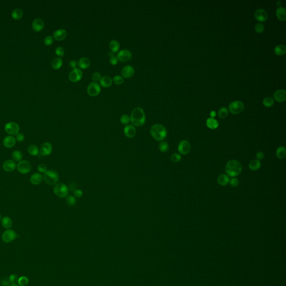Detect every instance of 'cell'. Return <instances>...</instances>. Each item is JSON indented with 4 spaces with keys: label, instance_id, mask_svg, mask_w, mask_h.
I'll use <instances>...</instances> for the list:
<instances>
[{
    "label": "cell",
    "instance_id": "cell-39",
    "mask_svg": "<svg viewBox=\"0 0 286 286\" xmlns=\"http://www.w3.org/2000/svg\"><path fill=\"white\" fill-rule=\"evenodd\" d=\"M159 149L160 152L163 153H165L169 149V144L165 141H162L159 144Z\"/></svg>",
    "mask_w": 286,
    "mask_h": 286
},
{
    "label": "cell",
    "instance_id": "cell-22",
    "mask_svg": "<svg viewBox=\"0 0 286 286\" xmlns=\"http://www.w3.org/2000/svg\"><path fill=\"white\" fill-rule=\"evenodd\" d=\"M44 26V21L41 19H36L34 20L32 24V28L34 30L39 32L43 29Z\"/></svg>",
    "mask_w": 286,
    "mask_h": 286
},
{
    "label": "cell",
    "instance_id": "cell-35",
    "mask_svg": "<svg viewBox=\"0 0 286 286\" xmlns=\"http://www.w3.org/2000/svg\"><path fill=\"white\" fill-rule=\"evenodd\" d=\"M28 152L31 156H36L39 153V149L35 145H30L28 147Z\"/></svg>",
    "mask_w": 286,
    "mask_h": 286
},
{
    "label": "cell",
    "instance_id": "cell-60",
    "mask_svg": "<svg viewBox=\"0 0 286 286\" xmlns=\"http://www.w3.org/2000/svg\"><path fill=\"white\" fill-rule=\"evenodd\" d=\"M108 55L110 56V58H111V57H112V56H115V55H114V53H112V51H111V52H109V53H108Z\"/></svg>",
    "mask_w": 286,
    "mask_h": 286
},
{
    "label": "cell",
    "instance_id": "cell-33",
    "mask_svg": "<svg viewBox=\"0 0 286 286\" xmlns=\"http://www.w3.org/2000/svg\"><path fill=\"white\" fill-rule=\"evenodd\" d=\"M63 65V61L61 58H55L51 61V66L54 69H60Z\"/></svg>",
    "mask_w": 286,
    "mask_h": 286
},
{
    "label": "cell",
    "instance_id": "cell-50",
    "mask_svg": "<svg viewBox=\"0 0 286 286\" xmlns=\"http://www.w3.org/2000/svg\"><path fill=\"white\" fill-rule=\"evenodd\" d=\"M9 282L11 283V284H15L17 283L19 278L16 275H11L9 277Z\"/></svg>",
    "mask_w": 286,
    "mask_h": 286
},
{
    "label": "cell",
    "instance_id": "cell-1",
    "mask_svg": "<svg viewBox=\"0 0 286 286\" xmlns=\"http://www.w3.org/2000/svg\"><path fill=\"white\" fill-rule=\"evenodd\" d=\"M145 121L146 117L143 109L136 107L132 110L130 116V121L134 126L142 127L145 124Z\"/></svg>",
    "mask_w": 286,
    "mask_h": 286
},
{
    "label": "cell",
    "instance_id": "cell-31",
    "mask_svg": "<svg viewBox=\"0 0 286 286\" xmlns=\"http://www.w3.org/2000/svg\"><path fill=\"white\" fill-rule=\"evenodd\" d=\"M230 181L229 177L225 174H221L217 178V182L221 186H226Z\"/></svg>",
    "mask_w": 286,
    "mask_h": 286
},
{
    "label": "cell",
    "instance_id": "cell-61",
    "mask_svg": "<svg viewBox=\"0 0 286 286\" xmlns=\"http://www.w3.org/2000/svg\"><path fill=\"white\" fill-rule=\"evenodd\" d=\"M9 286H19L18 285H17L16 283L15 284H11L10 285H9Z\"/></svg>",
    "mask_w": 286,
    "mask_h": 286
},
{
    "label": "cell",
    "instance_id": "cell-48",
    "mask_svg": "<svg viewBox=\"0 0 286 286\" xmlns=\"http://www.w3.org/2000/svg\"><path fill=\"white\" fill-rule=\"evenodd\" d=\"M53 41H54L53 38L51 36H47L44 39V43L47 46H50L52 45L53 43Z\"/></svg>",
    "mask_w": 286,
    "mask_h": 286
},
{
    "label": "cell",
    "instance_id": "cell-27",
    "mask_svg": "<svg viewBox=\"0 0 286 286\" xmlns=\"http://www.w3.org/2000/svg\"><path fill=\"white\" fill-rule=\"evenodd\" d=\"M1 224L6 229H10L12 227L13 222L11 218L9 216H5L1 219Z\"/></svg>",
    "mask_w": 286,
    "mask_h": 286
},
{
    "label": "cell",
    "instance_id": "cell-19",
    "mask_svg": "<svg viewBox=\"0 0 286 286\" xmlns=\"http://www.w3.org/2000/svg\"><path fill=\"white\" fill-rule=\"evenodd\" d=\"M16 143L15 138L13 136L9 135L3 139V144L7 148H11L14 147Z\"/></svg>",
    "mask_w": 286,
    "mask_h": 286
},
{
    "label": "cell",
    "instance_id": "cell-40",
    "mask_svg": "<svg viewBox=\"0 0 286 286\" xmlns=\"http://www.w3.org/2000/svg\"><path fill=\"white\" fill-rule=\"evenodd\" d=\"M66 204L68 206H72L75 205L76 204V197L74 196H72V195L68 196L66 197Z\"/></svg>",
    "mask_w": 286,
    "mask_h": 286
},
{
    "label": "cell",
    "instance_id": "cell-15",
    "mask_svg": "<svg viewBox=\"0 0 286 286\" xmlns=\"http://www.w3.org/2000/svg\"><path fill=\"white\" fill-rule=\"evenodd\" d=\"M2 168L6 172H11L16 168V164L13 160H7L3 163Z\"/></svg>",
    "mask_w": 286,
    "mask_h": 286
},
{
    "label": "cell",
    "instance_id": "cell-38",
    "mask_svg": "<svg viewBox=\"0 0 286 286\" xmlns=\"http://www.w3.org/2000/svg\"><path fill=\"white\" fill-rule=\"evenodd\" d=\"M275 101L274 99H273L270 97H267L264 98L263 101V104L267 107H270L274 104Z\"/></svg>",
    "mask_w": 286,
    "mask_h": 286
},
{
    "label": "cell",
    "instance_id": "cell-20",
    "mask_svg": "<svg viewBox=\"0 0 286 286\" xmlns=\"http://www.w3.org/2000/svg\"><path fill=\"white\" fill-rule=\"evenodd\" d=\"M67 35L66 30L64 29H58L53 33V37L57 41H61L66 38Z\"/></svg>",
    "mask_w": 286,
    "mask_h": 286
},
{
    "label": "cell",
    "instance_id": "cell-28",
    "mask_svg": "<svg viewBox=\"0 0 286 286\" xmlns=\"http://www.w3.org/2000/svg\"><path fill=\"white\" fill-rule=\"evenodd\" d=\"M261 163L260 161L257 159L251 160L249 164V168L252 171H257L260 168Z\"/></svg>",
    "mask_w": 286,
    "mask_h": 286
},
{
    "label": "cell",
    "instance_id": "cell-7",
    "mask_svg": "<svg viewBox=\"0 0 286 286\" xmlns=\"http://www.w3.org/2000/svg\"><path fill=\"white\" fill-rule=\"evenodd\" d=\"M5 130L6 133L11 136H16L19 133L20 127L19 125L14 122H10L6 124Z\"/></svg>",
    "mask_w": 286,
    "mask_h": 286
},
{
    "label": "cell",
    "instance_id": "cell-46",
    "mask_svg": "<svg viewBox=\"0 0 286 286\" xmlns=\"http://www.w3.org/2000/svg\"><path fill=\"white\" fill-rule=\"evenodd\" d=\"M38 171L40 173H45L47 170V167L45 164L41 163L38 166Z\"/></svg>",
    "mask_w": 286,
    "mask_h": 286
},
{
    "label": "cell",
    "instance_id": "cell-52",
    "mask_svg": "<svg viewBox=\"0 0 286 286\" xmlns=\"http://www.w3.org/2000/svg\"><path fill=\"white\" fill-rule=\"evenodd\" d=\"M229 182H230V185L232 187H237L239 184V181L238 179H237L236 178H232L231 180L229 181Z\"/></svg>",
    "mask_w": 286,
    "mask_h": 286
},
{
    "label": "cell",
    "instance_id": "cell-14",
    "mask_svg": "<svg viewBox=\"0 0 286 286\" xmlns=\"http://www.w3.org/2000/svg\"><path fill=\"white\" fill-rule=\"evenodd\" d=\"M52 151L53 146L49 142L43 143L39 149V153L42 156H48L51 153Z\"/></svg>",
    "mask_w": 286,
    "mask_h": 286
},
{
    "label": "cell",
    "instance_id": "cell-32",
    "mask_svg": "<svg viewBox=\"0 0 286 286\" xmlns=\"http://www.w3.org/2000/svg\"><path fill=\"white\" fill-rule=\"evenodd\" d=\"M11 157H12V159L14 161L19 162L20 161L22 160V158H23V154L20 150H16L14 151L12 153Z\"/></svg>",
    "mask_w": 286,
    "mask_h": 286
},
{
    "label": "cell",
    "instance_id": "cell-34",
    "mask_svg": "<svg viewBox=\"0 0 286 286\" xmlns=\"http://www.w3.org/2000/svg\"><path fill=\"white\" fill-rule=\"evenodd\" d=\"M286 52V47L285 45H279L275 46V53L277 55H283Z\"/></svg>",
    "mask_w": 286,
    "mask_h": 286
},
{
    "label": "cell",
    "instance_id": "cell-8",
    "mask_svg": "<svg viewBox=\"0 0 286 286\" xmlns=\"http://www.w3.org/2000/svg\"><path fill=\"white\" fill-rule=\"evenodd\" d=\"M244 106L242 102L236 101L231 102L229 106V110L232 114L237 115L240 114L244 110Z\"/></svg>",
    "mask_w": 286,
    "mask_h": 286
},
{
    "label": "cell",
    "instance_id": "cell-57",
    "mask_svg": "<svg viewBox=\"0 0 286 286\" xmlns=\"http://www.w3.org/2000/svg\"><path fill=\"white\" fill-rule=\"evenodd\" d=\"M77 64H78V62H77V61H74V60L71 61L69 62V66H71V68H73V69L76 68Z\"/></svg>",
    "mask_w": 286,
    "mask_h": 286
},
{
    "label": "cell",
    "instance_id": "cell-26",
    "mask_svg": "<svg viewBox=\"0 0 286 286\" xmlns=\"http://www.w3.org/2000/svg\"><path fill=\"white\" fill-rule=\"evenodd\" d=\"M90 64H91V62H90L89 59L87 58H86V57H83V58H81L79 59V61H78V66L80 67V68L83 69H85L88 68V67L90 66Z\"/></svg>",
    "mask_w": 286,
    "mask_h": 286
},
{
    "label": "cell",
    "instance_id": "cell-53",
    "mask_svg": "<svg viewBox=\"0 0 286 286\" xmlns=\"http://www.w3.org/2000/svg\"><path fill=\"white\" fill-rule=\"evenodd\" d=\"M15 137H16L15 139H16V142H22L25 139L24 135L22 134L21 133H19L18 134H17Z\"/></svg>",
    "mask_w": 286,
    "mask_h": 286
},
{
    "label": "cell",
    "instance_id": "cell-45",
    "mask_svg": "<svg viewBox=\"0 0 286 286\" xmlns=\"http://www.w3.org/2000/svg\"><path fill=\"white\" fill-rule=\"evenodd\" d=\"M113 82L116 85H120L124 82V79L121 76L117 75L114 77Z\"/></svg>",
    "mask_w": 286,
    "mask_h": 286
},
{
    "label": "cell",
    "instance_id": "cell-12",
    "mask_svg": "<svg viewBox=\"0 0 286 286\" xmlns=\"http://www.w3.org/2000/svg\"><path fill=\"white\" fill-rule=\"evenodd\" d=\"M132 57V54L129 50H122L119 52L117 58L119 61L122 62H127L130 61Z\"/></svg>",
    "mask_w": 286,
    "mask_h": 286
},
{
    "label": "cell",
    "instance_id": "cell-51",
    "mask_svg": "<svg viewBox=\"0 0 286 286\" xmlns=\"http://www.w3.org/2000/svg\"><path fill=\"white\" fill-rule=\"evenodd\" d=\"M101 78V76L99 72H95L92 76V79L95 82L97 81H99Z\"/></svg>",
    "mask_w": 286,
    "mask_h": 286
},
{
    "label": "cell",
    "instance_id": "cell-44",
    "mask_svg": "<svg viewBox=\"0 0 286 286\" xmlns=\"http://www.w3.org/2000/svg\"><path fill=\"white\" fill-rule=\"evenodd\" d=\"M181 159V156L179 154L174 153L171 155V160L173 163H178Z\"/></svg>",
    "mask_w": 286,
    "mask_h": 286
},
{
    "label": "cell",
    "instance_id": "cell-24",
    "mask_svg": "<svg viewBox=\"0 0 286 286\" xmlns=\"http://www.w3.org/2000/svg\"><path fill=\"white\" fill-rule=\"evenodd\" d=\"M99 83L101 86L104 88H108L110 87L112 84V79L109 76H104L101 77L99 80Z\"/></svg>",
    "mask_w": 286,
    "mask_h": 286
},
{
    "label": "cell",
    "instance_id": "cell-17",
    "mask_svg": "<svg viewBox=\"0 0 286 286\" xmlns=\"http://www.w3.org/2000/svg\"><path fill=\"white\" fill-rule=\"evenodd\" d=\"M124 132L127 138H133L137 134V129L134 125H129L125 127Z\"/></svg>",
    "mask_w": 286,
    "mask_h": 286
},
{
    "label": "cell",
    "instance_id": "cell-56",
    "mask_svg": "<svg viewBox=\"0 0 286 286\" xmlns=\"http://www.w3.org/2000/svg\"><path fill=\"white\" fill-rule=\"evenodd\" d=\"M256 157L257 158V160H262L264 158V154L262 152H259L256 154Z\"/></svg>",
    "mask_w": 286,
    "mask_h": 286
},
{
    "label": "cell",
    "instance_id": "cell-25",
    "mask_svg": "<svg viewBox=\"0 0 286 286\" xmlns=\"http://www.w3.org/2000/svg\"><path fill=\"white\" fill-rule=\"evenodd\" d=\"M276 16L278 19L281 21H285L286 19V9L284 7H280L276 10Z\"/></svg>",
    "mask_w": 286,
    "mask_h": 286
},
{
    "label": "cell",
    "instance_id": "cell-58",
    "mask_svg": "<svg viewBox=\"0 0 286 286\" xmlns=\"http://www.w3.org/2000/svg\"><path fill=\"white\" fill-rule=\"evenodd\" d=\"M9 283H10L9 280L7 281L6 280H4L3 281H1V285L2 286H9Z\"/></svg>",
    "mask_w": 286,
    "mask_h": 286
},
{
    "label": "cell",
    "instance_id": "cell-5",
    "mask_svg": "<svg viewBox=\"0 0 286 286\" xmlns=\"http://www.w3.org/2000/svg\"><path fill=\"white\" fill-rule=\"evenodd\" d=\"M53 192L58 197L60 198H65L68 196L69 189L66 184L62 183H58L54 186Z\"/></svg>",
    "mask_w": 286,
    "mask_h": 286
},
{
    "label": "cell",
    "instance_id": "cell-18",
    "mask_svg": "<svg viewBox=\"0 0 286 286\" xmlns=\"http://www.w3.org/2000/svg\"><path fill=\"white\" fill-rule=\"evenodd\" d=\"M135 72L134 68L131 66H126L121 70V75L125 78H129L132 77Z\"/></svg>",
    "mask_w": 286,
    "mask_h": 286
},
{
    "label": "cell",
    "instance_id": "cell-30",
    "mask_svg": "<svg viewBox=\"0 0 286 286\" xmlns=\"http://www.w3.org/2000/svg\"><path fill=\"white\" fill-rule=\"evenodd\" d=\"M120 43L116 40H112L110 41L109 47L112 53H116L120 49Z\"/></svg>",
    "mask_w": 286,
    "mask_h": 286
},
{
    "label": "cell",
    "instance_id": "cell-62",
    "mask_svg": "<svg viewBox=\"0 0 286 286\" xmlns=\"http://www.w3.org/2000/svg\"><path fill=\"white\" fill-rule=\"evenodd\" d=\"M1 219H2V216L0 214V221H1Z\"/></svg>",
    "mask_w": 286,
    "mask_h": 286
},
{
    "label": "cell",
    "instance_id": "cell-2",
    "mask_svg": "<svg viewBox=\"0 0 286 286\" xmlns=\"http://www.w3.org/2000/svg\"><path fill=\"white\" fill-rule=\"evenodd\" d=\"M150 132L153 138L158 142L164 140L167 135L165 127L161 124L153 125L150 128Z\"/></svg>",
    "mask_w": 286,
    "mask_h": 286
},
{
    "label": "cell",
    "instance_id": "cell-43",
    "mask_svg": "<svg viewBox=\"0 0 286 286\" xmlns=\"http://www.w3.org/2000/svg\"><path fill=\"white\" fill-rule=\"evenodd\" d=\"M120 122L123 125H127L130 122V117L127 115H123L121 116Z\"/></svg>",
    "mask_w": 286,
    "mask_h": 286
},
{
    "label": "cell",
    "instance_id": "cell-29",
    "mask_svg": "<svg viewBox=\"0 0 286 286\" xmlns=\"http://www.w3.org/2000/svg\"><path fill=\"white\" fill-rule=\"evenodd\" d=\"M206 124L207 127L211 129H216L219 127V122L214 118H209L207 121Z\"/></svg>",
    "mask_w": 286,
    "mask_h": 286
},
{
    "label": "cell",
    "instance_id": "cell-59",
    "mask_svg": "<svg viewBox=\"0 0 286 286\" xmlns=\"http://www.w3.org/2000/svg\"><path fill=\"white\" fill-rule=\"evenodd\" d=\"M210 115L212 117V118H214V117H215L216 116V112H215V111H211V113H210Z\"/></svg>",
    "mask_w": 286,
    "mask_h": 286
},
{
    "label": "cell",
    "instance_id": "cell-4",
    "mask_svg": "<svg viewBox=\"0 0 286 286\" xmlns=\"http://www.w3.org/2000/svg\"><path fill=\"white\" fill-rule=\"evenodd\" d=\"M45 182L50 186H53L57 183L59 180V174L54 170L47 171L43 175Z\"/></svg>",
    "mask_w": 286,
    "mask_h": 286
},
{
    "label": "cell",
    "instance_id": "cell-47",
    "mask_svg": "<svg viewBox=\"0 0 286 286\" xmlns=\"http://www.w3.org/2000/svg\"><path fill=\"white\" fill-rule=\"evenodd\" d=\"M264 29H265V28H264V25L262 24H260V23H259L258 24H257V25L255 27V31L258 33H262L264 31Z\"/></svg>",
    "mask_w": 286,
    "mask_h": 286
},
{
    "label": "cell",
    "instance_id": "cell-36",
    "mask_svg": "<svg viewBox=\"0 0 286 286\" xmlns=\"http://www.w3.org/2000/svg\"><path fill=\"white\" fill-rule=\"evenodd\" d=\"M276 155L277 158L280 159H284L286 156V148L284 147H281L278 148L276 151Z\"/></svg>",
    "mask_w": 286,
    "mask_h": 286
},
{
    "label": "cell",
    "instance_id": "cell-9",
    "mask_svg": "<svg viewBox=\"0 0 286 286\" xmlns=\"http://www.w3.org/2000/svg\"><path fill=\"white\" fill-rule=\"evenodd\" d=\"M17 235L16 232L12 229H7L2 235V239L5 242H10L14 240Z\"/></svg>",
    "mask_w": 286,
    "mask_h": 286
},
{
    "label": "cell",
    "instance_id": "cell-16",
    "mask_svg": "<svg viewBox=\"0 0 286 286\" xmlns=\"http://www.w3.org/2000/svg\"><path fill=\"white\" fill-rule=\"evenodd\" d=\"M255 17L259 21L264 22L268 19V13L264 9H258L255 12Z\"/></svg>",
    "mask_w": 286,
    "mask_h": 286
},
{
    "label": "cell",
    "instance_id": "cell-49",
    "mask_svg": "<svg viewBox=\"0 0 286 286\" xmlns=\"http://www.w3.org/2000/svg\"><path fill=\"white\" fill-rule=\"evenodd\" d=\"M55 53L59 56H63L64 55L65 51L62 47H58L55 49Z\"/></svg>",
    "mask_w": 286,
    "mask_h": 286
},
{
    "label": "cell",
    "instance_id": "cell-23",
    "mask_svg": "<svg viewBox=\"0 0 286 286\" xmlns=\"http://www.w3.org/2000/svg\"><path fill=\"white\" fill-rule=\"evenodd\" d=\"M275 100L279 102L285 101L286 99V92L285 90L280 89L275 92L274 94Z\"/></svg>",
    "mask_w": 286,
    "mask_h": 286
},
{
    "label": "cell",
    "instance_id": "cell-11",
    "mask_svg": "<svg viewBox=\"0 0 286 286\" xmlns=\"http://www.w3.org/2000/svg\"><path fill=\"white\" fill-rule=\"evenodd\" d=\"M83 76V73L80 69H73L69 74V79L72 82H77L79 81Z\"/></svg>",
    "mask_w": 286,
    "mask_h": 286
},
{
    "label": "cell",
    "instance_id": "cell-41",
    "mask_svg": "<svg viewBox=\"0 0 286 286\" xmlns=\"http://www.w3.org/2000/svg\"><path fill=\"white\" fill-rule=\"evenodd\" d=\"M228 114V110L225 107H222L219 111V116L221 119H225Z\"/></svg>",
    "mask_w": 286,
    "mask_h": 286
},
{
    "label": "cell",
    "instance_id": "cell-21",
    "mask_svg": "<svg viewBox=\"0 0 286 286\" xmlns=\"http://www.w3.org/2000/svg\"><path fill=\"white\" fill-rule=\"evenodd\" d=\"M43 180V176L40 173H35L33 174L30 178V181L34 185H38Z\"/></svg>",
    "mask_w": 286,
    "mask_h": 286
},
{
    "label": "cell",
    "instance_id": "cell-6",
    "mask_svg": "<svg viewBox=\"0 0 286 286\" xmlns=\"http://www.w3.org/2000/svg\"><path fill=\"white\" fill-rule=\"evenodd\" d=\"M18 172L21 174H27L31 169V164L29 161L26 160H22L20 161L16 165Z\"/></svg>",
    "mask_w": 286,
    "mask_h": 286
},
{
    "label": "cell",
    "instance_id": "cell-42",
    "mask_svg": "<svg viewBox=\"0 0 286 286\" xmlns=\"http://www.w3.org/2000/svg\"><path fill=\"white\" fill-rule=\"evenodd\" d=\"M19 285L21 286H25L27 285L29 283V280L28 278L25 276H22L19 278V280L17 282Z\"/></svg>",
    "mask_w": 286,
    "mask_h": 286
},
{
    "label": "cell",
    "instance_id": "cell-10",
    "mask_svg": "<svg viewBox=\"0 0 286 286\" xmlns=\"http://www.w3.org/2000/svg\"><path fill=\"white\" fill-rule=\"evenodd\" d=\"M101 92L100 86L97 82H91L87 87V93L92 97H95L99 94Z\"/></svg>",
    "mask_w": 286,
    "mask_h": 286
},
{
    "label": "cell",
    "instance_id": "cell-55",
    "mask_svg": "<svg viewBox=\"0 0 286 286\" xmlns=\"http://www.w3.org/2000/svg\"><path fill=\"white\" fill-rule=\"evenodd\" d=\"M118 59L117 57H116L115 56H112L111 57L110 59V63H111V64H112V66H115L117 63H118Z\"/></svg>",
    "mask_w": 286,
    "mask_h": 286
},
{
    "label": "cell",
    "instance_id": "cell-37",
    "mask_svg": "<svg viewBox=\"0 0 286 286\" xmlns=\"http://www.w3.org/2000/svg\"><path fill=\"white\" fill-rule=\"evenodd\" d=\"M12 17L15 20H19L21 19L23 16V12L20 9H14L11 14Z\"/></svg>",
    "mask_w": 286,
    "mask_h": 286
},
{
    "label": "cell",
    "instance_id": "cell-13",
    "mask_svg": "<svg viewBox=\"0 0 286 286\" xmlns=\"http://www.w3.org/2000/svg\"><path fill=\"white\" fill-rule=\"evenodd\" d=\"M191 150V145L187 140H182L178 147V150L180 154L186 155Z\"/></svg>",
    "mask_w": 286,
    "mask_h": 286
},
{
    "label": "cell",
    "instance_id": "cell-54",
    "mask_svg": "<svg viewBox=\"0 0 286 286\" xmlns=\"http://www.w3.org/2000/svg\"><path fill=\"white\" fill-rule=\"evenodd\" d=\"M74 196L76 198H81L83 195V192L82 190L79 189H76L74 192Z\"/></svg>",
    "mask_w": 286,
    "mask_h": 286
},
{
    "label": "cell",
    "instance_id": "cell-3",
    "mask_svg": "<svg viewBox=\"0 0 286 286\" xmlns=\"http://www.w3.org/2000/svg\"><path fill=\"white\" fill-rule=\"evenodd\" d=\"M242 171V166L240 163L236 160H231L227 162L225 167V171L229 176L236 177Z\"/></svg>",
    "mask_w": 286,
    "mask_h": 286
}]
</instances>
